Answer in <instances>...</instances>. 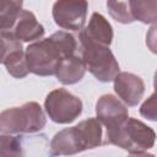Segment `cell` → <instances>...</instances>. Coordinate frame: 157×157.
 I'll return each mask as SVG.
<instances>
[{
    "instance_id": "obj_1",
    "label": "cell",
    "mask_w": 157,
    "mask_h": 157,
    "mask_svg": "<svg viewBox=\"0 0 157 157\" xmlns=\"http://www.w3.org/2000/svg\"><path fill=\"white\" fill-rule=\"evenodd\" d=\"M77 47L76 38L65 31H58L48 38L33 42L25 50L28 72L38 76L55 75L60 61L75 55Z\"/></svg>"
},
{
    "instance_id": "obj_2",
    "label": "cell",
    "mask_w": 157,
    "mask_h": 157,
    "mask_svg": "<svg viewBox=\"0 0 157 157\" xmlns=\"http://www.w3.org/2000/svg\"><path fill=\"white\" fill-rule=\"evenodd\" d=\"M102 124L96 118H88L77 125L58 131L50 142L52 156H72L102 145Z\"/></svg>"
},
{
    "instance_id": "obj_3",
    "label": "cell",
    "mask_w": 157,
    "mask_h": 157,
    "mask_svg": "<svg viewBox=\"0 0 157 157\" xmlns=\"http://www.w3.org/2000/svg\"><path fill=\"white\" fill-rule=\"evenodd\" d=\"M155 141V130L135 118H126L118 126L107 130V142L129 153L145 152L153 147Z\"/></svg>"
},
{
    "instance_id": "obj_4",
    "label": "cell",
    "mask_w": 157,
    "mask_h": 157,
    "mask_svg": "<svg viewBox=\"0 0 157 157\" xmlns=\"http://www.w3.org/2000/svg\"><path fill=\"white\" fill-rule=\"evenodd\" d=\"M47 124L43 108L37 102H26L0 113L1 134H33L40 131Z\"/></svg>"
},
{
    "instance_id": "obj_5",
    "label": "cell",
    "mask_w": 157,
    "mask_h": 157,
    "mask_svg": "<svg viewBox=\"0 0 157 157\" xmlns=\"http://www.w3.org/2000/svg\"><path fill=\"white\" fill-rule=\"evenodd\" d=\"M81 45V59L88 70L98 81L109 82L119 74V64L109 47L98 44L78 33Z\"/></svg>"
},
{
    "instance_id": "obj_6",
    "label": "cell",
    "mask_w": 157,
    "mask_h": 157,
    "mask_svg": "<svg viewBox=\"0 0 157 157\" xmlns=\"http://www.w3.org/2000/svg\"><path fill=\"white\" fill-rule=\"evenodd\" d=\"M82 101L65 88L50 91L44 101V110L56 124H70L82 113Z\"/></svg>"
},
{
    "instance_id": "obj_7",
    "label": "cell",
    "mask_w": 157,
    "mask_h": 157,
    "mask_svg": "<svg viewBox=\"0 0 157 157\" xmlns=\"http://www.w3.org/2000/svg\"><path fill=\"white\" fill-rule=\"evenodd\" d=\"M87 10V1L60 0L54 2L52 13L54 22L60 28L80 32L86 23Z\"/></svg>"
},
{
    "instance_id": "obj_8",
    "label": "cell",
    "mask_w": 157,
    "mask_h": 157,
    "mask_svg": "<svg viewBox=\"0 0 157 157\" xmlns=\"http://www.w3.org/2000/svg\"><path fill=\"white\" fill-rule=\"evenodd\" d=\"M96 114H97L96 119L101 124H103L108 130L118 126L126 118H129V109L115 96L108 93L101 96L97 99Z\"/></svg>"
},
{
    "instance_id": "obj_9",
    "label": "cell",
    "mask_w": 157,
    "mask_h": 157,
    "mask_svg": "<svg viewBox=\"0 0 157 157\" xmlns=\"http://www.w3.org/2000/svg\"><path fill=\"white\" fill-rule=\"evenodd\" d=\"M114 91L128 107H135L140 103L145 93L144 80L132 72H119L114 77Z\"/></svg>"
},
{
    "instance_id": "obj_10",
    "label": "cell",
    "mask_w": 157,
    "mask_h": 157,
    "mask_svg": "<svg viewBox=\"0 0 157 157\" xmlns=\"http://www.w3.org/2000/svg\"><path fill=\"white\" fill-rule=\"evenodd\" d=\"M44 27L37 21L34 13L22 9L12 31L4 37H11L18 42H37L44 36Z\"/></svg>"
},
{
    "instance_id": "obj_11",
    "label": "cell",
    "mask_w": 157,
    "mask_h": 157,
    "mask_svg": "<svg viewBox=\"0 0 157 157\" xmlns=\"http://www.w3.org/2000/svg\"><path fill=\"white\" fill-rule=\"evenodd\" d=\"M80 33L92 42L105 47H109L113 42V28L108 20L98 12H93L91 15L88 25L83 27Z\"/></svg>"
},
{
    "instance_id": "obj_12",
    "label": "cell",
    "mask_w": 157,
    "mask_h": 157,
    "mask_svg": "<svg viewBox=\"0 0 157 157\" xmlns=\"http://www.w3.org/2000/svg\"><path fill=\"white\" fill-rule=\"evenodd\" d=\"M86 74V66L81 56L71 55L63 59L55 71V77L63 85H75L80 82Z\"/></svg>"
},
{
    "instance_id": "obj_13",
    "label": "cell",
    "mask_w": 157,
    "mask_h": 157,
    "mask_svg": "<svg viewBox=\"0 0 157 157\" xmlns=\"http://www.w3.org/2000/svg\"><path fill=\"white\" fill-rule=\"evenodd\" d=\"M2 64L5 65L6 71L15 78H23L28 75L26 55H25V50L22 48L21 42L13 40Z\"/></svg>"
},
{
    "instance_id": "obj_14",
    "label": "cell",
    "mask_w": 157,
    "mask_h": 157,
    "mask_svg": "<svg viewBox=\"0 0 157 157\" xmlns=\"http://www.w3.org/2000/svg\"><path fill=\"white\" fill-rule=\"evenodd\" d=\"M22 1L15 0H0V34L7 36L12 31L21 11Z\"/></svg>"
},
{
    "instance_id": "obj_15",
    "label": "cell",
    "mask_w": 157,
    "mask_h": 157,
    "mask_svg": "<svg viewBox=\"0 0 157 157\" xmlns=\"http://www.w3.org/2000/svg\"><path fill=\"white\" fill-rule=\"evenodd\" d=\"M129 9L134 21H140L145 25H156L157 20V1L156 0H131Z\"/></svg>"
},
{
    "instance_id": "obj_16",
    "label": "cell",
    "mask_w": 157,
    "mask_h": 157,
    "mask_svg": "<svg viewBox=\"0 0 157 157\" xmlns=\"http://www.w3.org/2000/svg\"><path fill=\"white\" fill-rule=\"evenodd\" d=\"M21 139L10 134H0V157H23Z\"/></svg>"
},
{
    "instance_id": "obj_17",
    "label": "cell",
    "mask_w": 157,
    "mask_h": 157,
    "mask_svg": "<svg viewBox=\"0 0 157 157\" xmlns=\"http://www.w3.org/2000/svg\"><path fill=\"white\" fill-rule=\"evenodd\" d=\"M107 7L109 11V15L119 23H131L134 22V18L131 16L129 2L126 1H107Z\"/></svg>"
},
{
    "instance_id": "obj_18",
    "label": "cell",
    "mask_w": 157,
    "mask_h": 157,
    "mask_svg": "<svg viewBox=\"0 0 157 157\" xmlns=\"http://www.w3.org/2000/svg\"><path fill=\"white\" fill-rule=\"evenodd\" d=\"M140 114L151 120V121H156V94L152 93L140 107Z\"/></svg>"
},
{
    "instance_id": "obj_19",
    "label": "cell",
    "mask_w": 157,
    "mask_h": 157,
    "mask_svg": "<svg viewBox=\"0 0 157 157\" xmlns=\"http://www.w3.org/2000/svg\"><path fill=\"white\" fill-rule=\"evenodd\" d=\"M13 40H16L15 38H11V37H4V36H0V64L4 63V59L7 54V52L10 50Z\"/></svg>"
},
{
    "instance_id": "obj_20",
    "label": "cell",
    "mask_w": 157,
    "mask_h": 157,
    "mask_svg": "<svg viewBox=\"0 0 157 157\" xmlns=\"http://www.w3.org/2000/svg\"><path fill=\"white\" fill-rule=\"evenodd\" d=\"M128 157H155V155L147 152H137V153H130Z\"/></svg>"
}]
</instances>
